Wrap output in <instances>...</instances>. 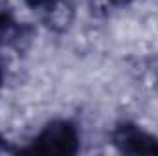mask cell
Returning <instances> with one entry per match:
<instances>
[{
    "mask_svg": "<svg viewBox=\"0 0 158 156\" xmlns=\"http://www.w3.org/2000/svg\"><path fill=\"white\" fill-rule=\"evenodd\" d=\"M79 151L77 127L66 119L48 123L22 153L30 154H76Z\"/></svg>",
    "mask_w": 158,
    "mask_h": 156,
    "instance_id": "1",
    "label": "cell"
},
{
    "mask_svg": "<svg viewBox=\"0 0 158 156\" xmlns=\"http://www.w3.org/2000/svg\"><path fill=\"white\" fill-rule=\"evenodd\" d=\"M112 143L123 154H158V138L134 123H119L112 132Z\"/></svg>",
    "mask_w": 158,
    "mask_h": 156,
    "instance_id": "2",
    "label": "cell"
},
{
    "mask_svg": "<svg viewBox=\"0 0 158 156\" xmlns=\"http://www.w3.org/2000/svg\"><path fill=\"white\" fill-rule=\"evenodd\" d=\"M22 39H26V28L15 20L11 11L0 9V50L7 46H17Z\"/></svg>",
    "mask_w": 158,
    "mask_h": 156,
    "instance_id": "3",
    "label": "cell"
},
{
    "mask_svg": "<svg viewBox=\"0 0 158 156\" xmlns=\"http://www.w3.org/2000/svg\"><path fill=\"white\" fill-rule=\"evenodd\" d=\"M26 6L33 7V9H39V7H50L53 4V0H24Z\"/></svg>",
    "mask_w": 158,
    "mask_h": 156,
    "instance_id": "4",
    "label": "cell"
},
{
    "mask_svg": "<svg viewBox=\"0 0 158 156\" xmlns=\"http://www.w3.org/2000/svg\"><path fill=\"white\" fill-rule=\"evenodd\" d=\"M112 6H127V4H131L132 0H109Z\"/></svg>",
    "mask_w": 158,
    "mask_h": 156,
    "instance_id": "5",
    "label": "cell"
},
{
    "mask_svg": "<svg viewBox=\"0 0 158 156\" xmlns=\"http://www.w3.org/2000/svg\"><path fill=\"white\" fill-rule=\"evenodd\" d=\"M4 83V64H2V59H0V86Z\"/></svg>",
    "mask_w": 158,
    "mask_h": 156,
    "instance_id": "6",
    "label": "cell"
},
{
    "mask_svg": "<svg viewBox=\"0 0 158 156\" xmlns=\"http://www.w3.org/2000/svg\"><path fill=\"white\" fill-rule=\"evenodd\" d=\"M0 151H6V140L2 138V134H0Z\"/></svg>",
    "mask_w": 158,
    "mask_h": 156,
    "instance_id": "7",
    "label": "cell"
}]
</instances>
